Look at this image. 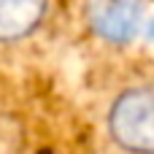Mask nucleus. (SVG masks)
<instances>
[{
  "instance_id": "obj_1",
  "label": "nucleus",
  "mask_w": 154,
  "mask_h": 154,
  "mask_svg": "<svg viewBox=\"0 0 154 154\" xmlns=\"http://www.w3.org/2000/svg\"><path fill=\"white\" fill-rule=\"evenodd\" d=\"M111 138L133 154H154V87L122 92L108 111Z\"/></svg>"
},
{
  "instance_id": "obj_3",
  "label": "nucleus",
  "mask_w": 154,
  "mask_h": 154,
  "mask_svg": "<svg viewBox=\"0 0 154 154\" xmlns=\"http://www.w3.org/2000/svg\"><path fill=\"white\" fill-rule=\"evenodd\" d=\"M49 0H0V38L5 43L27 38L46 16Z\"/></svg>"
},
{
  "instance_id": "obj_2",
  "label": "nucleus",
  "mask_w": 154,
  "mask_h": 154,
  "mask_svg": "<svg viewBox=\"0 0 154 154\" xmlns=\"http://www.w3.org/2000/svg\"><path fill=\"white\" fill-rule=\"evenodd\" d=\"M89 27L111 43H130L143 27V0H87Z\"/></svg>"
}]
</instances>
